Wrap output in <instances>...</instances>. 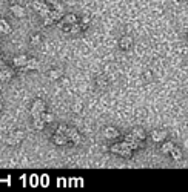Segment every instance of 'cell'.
Listing matches in <instances>:
<instances>
[{"instance_id": "obj_23", "label": "cell", "mask_w": 188, "mask_h": 192, "mask_svg": "<svg viewBox=\"0 0 188 192\" xmlns=\"http://www.w3.org/2000/svg\"><path fill=\"white\" fill-rule=\"evenodd\" d=\"M33 124H34V128L37 129V131H42L43 128H45V122L39 117V119H33Z\"/></svg>"}, {"instance_id": "obj_30", "label": "cell", "mask_w": 188, "mask_h": 192, "mask_svg": "<svg viewBox=\"0 0 188 192\" xmlns=\"http://www.w3.org/2000/svg\"><path fill=\"white\" fill-rule=\"evenodd\" d=\"M90 23V17L88 16H85V17H82V22H80V25L83 26V28H86V25Z\"/></svg>"}, {"instance_id": "obj_26", "label": "cell", "mask_w": 188, "mask_h": 192, "mask_svg": "<svg viewBox=\"0 0 188 192\" xmlns=\"http://www.w3.org/2000/svg\"><path fill=\"white\" fill-rule=\"evenodd\" d=\"M50 11H51V8H50V6H46V8H43L42 11H39V16H40L42 18L48 17V16H50Z\"/></svg>"}, {"instance_id": "obj_2", "label": "cell", "mask_w": 188, "mask_h": 192, "mask_svg": "<svg viewBox=\"0 0 188 192\" xmlns=\"http://www.w3.org/2000/svg\"><path fill=\"white\" fill-rule=\"evenodd\" d=\"M45 111V103H43V100H34V103L31 106V115H33V119H39L40 117V114Z\"/></svg>"}, {"instance_id": "obj_27", "label": "cell", "mask_w": 188, "mask_h": 192, "mask_svg": "<svg viewBox=\"0 0 188 192\" xmlns=\"http://www.w3.org/2000/svg\"><path fill=\"white\" fill-rule=\"evenodd\" d=\"M66 129H68V126H65V124H60L59 128L56 129V134H63V135H66Z\"/></svg>"}, {"instance_id": "obj_28", "label": "cell", "mask_w": 188, "mask_h": 192, "mask_svg": "<svg viewBox=\"0 0 188 192\" xmlns=\"http://www.w3.org/2000/svg\"><path fill=\"white\" fill-rule=\"evenodd\" d=\"M40 40H42V37H40V34H34V35H33V37H31V43H33L34 46L40 43Z\"/></svg>"}, {"instance_id": "obj_29", "label": "cell", "mask_w": 188, "mask_h": 192, "mask_svg": "<svg viewBox=\"0 0 188 192\" xmlns=\"http://www.w3.org/2000/svg\"><path fill=\"white\" fill-rule=\"evenodd\" d=\"M53 23H56V22H54L53 18L50 17V16H48V17H45V18H43V25H45V26H50V25H53Z\"/></svg>"}, {"instance_id": "obj_16", "label": "cell", "mask_w": 188, "mask_h": 192, "mask_svg": "<svg viewBox=\"0 0 188 192\" xmlns=\"http://www.w3.org/2000/svg\"><path fill=\"white\" fill-rule=\"evenodd\" d=\"M25 68H26V71H36L39 68V62L36 60V58H28Z\"/></svg>"}, {"instance_id": "obj_20", "label": "cell", "mask_w": 188, "mask_h": 192, "mask_svg": "<svg viewBox=\"0 0 188 192\" xmlns=\"http://www.w3.org/2000/svg\"><path fill=\"white\" fill-rule=\"evenodd\" d=\"M31 6H33V9H34V11H37L39 13V11H42L43 8H46L48 5H45L42 0H34V2L31 3Z\"/></svg>"}, {"instance_id": "obj_22", "label": "cell", "mask_w": 188, "mask_h": 192, "mask_svg": "<svg viewBox=\"0 0 188 192\" xmlns=\"http://www.w3.org/2000/svg\"><path fill=\"white\" fill-rule=\"evenodd\" d=\"M40 119H42L45 123H53L54 122V115H53L51 112H45V111L40 114Z\"/></svg>"}, {"instance_id": "obj_3", "label": "cell", "mask_w": 188, "mask_h": 192, "mask_svg": "<svg viewBox=\"0 0 188 192\" xmlns=\"http://www.w3.org/2000/svg\"><path fill=\"white\" fill-rule=\"evenodd\" d=\"M66 137L70 140V143H73L76 146L82 143V137H80V134L77 132L76 128H68V129H66Z\"/></svg>"}, {"instance_id": "obj_15", "label": "cell", "mask_w": 188, "mask_h": 192, "mask_svg": "<svg viewBox=\"0 0 188 192\" xmlns=\"http://www.w3.org/2000/svg\"><path fill=\"white\" fill-rule=\"evenodd\" d=\"M0 31H2V34H11V26L5 18H0Z\"/></svg>"}, {"instance_id": "obj_31", "label": "cell", "mask_w": 188, "mask_h": 192, "mask_svg": "<svg viewBox=\"0 0 188 192\" xmlns=\"http://www.w3.org/2000/svg\"><path fill=\"white\" fill-rule=\"evenodd\" d=\"M14 134H16V135H17V137H19L20 140H23V139H25V134H23V132H22V131H16V132H14Z\"/></svg>"}, {"instance_id": "obj_1", "label": "cell", "mask_w": 188, "mask_h": 192, "mask_svg": "<svg viewBox=\"0 0 188 192\" xmlns=\"http://www.w3.org/2000/svg\"><path fill=\"white\" fill-rule=\"evenodd\" d=\"M111 152L119 155L122 158H130L133 155V149L128 146V143L122 141V143H117V144H113L111 146Z\"/></svg>"}, {"instance_id": "obj_18", "label": "cell", "mask_w": 188, "mask_h": 192, "mask_svg": "<svg viewBox=\"0 0 188 192\" xmlns=\"http://www.w3.org/2000/svg\"><path fill=\"white\" fill-rule=\"evenodd\" d=\"M170 155H171V158H173V160H180V158H182V151H180V148L174 146V148L171 149Z\"/></svg>"}, {"instance_id": "obj_14", "label": "cell", "mask_w": 188, "mask_h": 192, "mask_svg": "<svg viewBox=\"0 0 188 192\" xmlns=\"http://www.w3.org/2000/svg\"><path fill=\"white\" fill-rule=\"evenodd\" d=\"M63 16H65L63 11H59V9H54V8H51V11H50V17L53 18L54 22H60Z\"/></svg>"}, {"instance_id": "obj_6", "label": "cell", "mask_w": 188, "mask_h": 192, "mask_svg": "<svg viewBox=\"0 0 188 192\" xmlns=\"http://www.w3.org/2000/svg\"><path fill=\"white\" fill-rule=\"evenodd\" d=\"M167 135H168V132H167V131H159V129H156V131H153V132H151V140H153V141H156V143H160L162 140L167 139Z\"/></svg>"}, {"instance_id": "obj_25", "label": "cell", "mask_w": 188, "mask_h": 192, "mask_svg": "<svg viewBox=\"0 0 188 192\" xmlns=\"http://www.w3.org/2000/svg\"><path fill=\"white\" fill-rule=\"evenodd\" d=\"M71 109L74 111L76 114H79V112H82V109H83V106H82V103H80V102H76L74 105L71 106Z\"/></svg>"}, {"instance_id": "obj_9", "label": "cell", "mask_w": 188, "mask_h": 192, "mask_svg": "<svg viewBox=\"0 0 188 192\" xmlns=\"http://www.w3.org/2000/svg\"><path fill=\"white\" fill-rule=\"evenodd\" d=\"M13 71L9 69V68H5V69H0V80L2 82H9L11 78H13Z\"/></svg>"}, {"instance_id": "obj_36", "label": "cell", "mask_w": 188, "mask_h": 192, "mask_svg": "<svg viewBox=\"0 0 188 192\" xmlns=\"http://www.w3.org/2000/svg\"><path fill=\"white\" fill-rule=\"evenodd\" d=\"M187 38H188V34H187Z\"/></svg>"}, {"instance_id": "obj_37", "label": "cell", "mask_w": 188, "mask_h": 192, "mask_svg": "<svg viewBox=\"0 0 188 192\" xmlns=\"http://www.w3.org/2000/svg\"><path fill=\"white\" fill-rule=\"evenodd\" d=\"M0 34H2V31H0Z\"/></svg>"}, {"instance_id": "obj_17", "label": "cell", "mask_w": 188, "mask_h": 192, "mask_svg": "<svg viewBox=\"0 0 188 192\" xmlns=\"http://www.w3.org/2000/svg\"><path fill=\"white\" fill-rule=\"evenodd\" d=\"M85 28L77 22V23H73V25H70V34H79V33H82Z\"/></svg>"}, {"instance_id": "obj_12", "label": "cell", "mask_w": 188, "mask_h": 192, "mask_svg": "<svg viewBox=\"0 0 188 192\" xmlns=\"http://www.w3.org/2000/svg\"><path fill=\"white\" fill-rule=\"evenodd\" d=\"M79 22V18L76 14H66V16H63L62 17V23L63 25H73V23H77Z\"/></svg>"}, {"instance_id": "obj_5", "label": "cell", "mask_w": 188, "mask_h": 192, "mask_svg": "<svg viewBox=\"0 0 188 192\" xmlns=\"http://www.w3.org/2000/svg\"><path fill=\"white\" fill-rule=\"evenodd\" d=\"M133 45V38L130 35H123V37H120V40H119V46H120V49H123V51H128L130 48H131Z\"/></svg>"}, {"instance_id": "obj_35", "label": "cell", "mask_w": 188, "mask_h": 192, "mask_svg": "<svg viewBox=\"0 0 188 192\" xmlns=\"http://www.w3.org/2000/svg\"><path fill=\"white\" fill-rule=\"evenodd\" d=\"M2 108H3V105H2V102H0V111H2Z\"/></svg>"}, {"instance_id": "obj_13", "label": "cell", "mask_w": 188, "mask_h": 192, "mask_svg": "<svg viewBox=\"0 0 188 192\" xmlns=\"http://www.w3.org/2000/svg\"><path fill=\"white\" fill-rule=\"evenodd\" d=\"M131 134H133V135H134V137H136L137 140H140V141H144V140L147 139V134H145V131H144L142 128H134Z\"/></svg>"}, {"instance_id": "obj_32", "label": "cell", "mask_w": 188, "mask_h": 192, "mask_svg": "<svg viewBox=\"0 0 188 192\" xmlns=\"http://www.w3.org/2000/svg\"><path fill=\"white\" fill-rule=\"evenodd\" d=\"M53 8H54V9H59V11H63V6H62L59 2H57L56 5H53Z\"/></svg>"}, {"instance_id": "obj_11", "label": "cell", "mask_w": 188, "mask_h": 192, "mask_svg": "<svg viewBox=\"0 0 188 192\" xmlns=\"http://www.w3.org/2000/svg\"><path fill=\"white\" fill-rule=\"evenodd\" d=\"M26 62H28L26 55H19V57H16V58L13 60V65H14L16 68H25Z\"/></svg>"}, {"instance_id": "obj_4", "label": "cell", "mask_w": 188, "mask_h": 192, "mask_svg": "<svg viewBox=\"0 0 188 192\" xmlns=\"http://www.w3.org/2000/svg\"><path fill=\"white\" fill-rule=\"evenodd\" d=\"M9 9H11V13L14 14V17H17V18L26 17V11H25V8L20 6V5H11Z\"/></svg>"}, {"instance_id": "obj_8", "label": "cell", "mask_w": 188, "mask_h": 192, "mask_svg": "<svg viewBox=\"0 0 188 192\" xmlns=\"http://www.w3.org/2000/svg\"><path fill=\"white\" fill-rule=\"evenodd\" d=\"M103 135H105V139H108V140L117 139L119 137V131L116 128H113V126H108V128L103 129Z\"/></svg>"}, {"instance_id": "obj_24", "label": "cell", "mask_w": 188, "mask_h": 192, "mask_svg": "<svg viewBox=\"0 0 188 192\" xmlns=\"http://www.w3.org/2000/svg\"><path fill=\"white\" fill-rule=\"evenodd\" d=\"M96 85H97V86H100V88H107L108 83H107L105 77H97V78H96Z\"/></svg>"}, {"instance_id": "obj_19", "label": "cell", "mask_w": 188, "mask_h": 192, "mask_svg": "<svg viewBox=\"0 0 188 192\" xmlns=\"http://www.w3.org/2000/svg\"><path fill=\"white\" fill-rule=\"evenodd\" d=\"M63 75V71L62 69H51L48 72V77L51 78V80H57V78H60Z\"/></svg>"}, {"instance_id": "obj_7", "label": "cell", "mask_w": 188, "mask_h": 192, "mask_svg": "<svg viewBox=\"0 0 188 192\" xmlns=\"http://www.w3.org/2000/svg\"><path fill=\"white\" fill-rule=\"evenodd\" d=\"M51 140L56 143L57 146H65V144L70 143V140H68L66 135H63V134H56V132H54V135L51 137Z\"/></svg>"}, {"instance_id": "obj_10", "label": "cell", "mask_w": 188, "mask_h": 192, "mask_svg": "<svg viewBox=\"0 0 188 192\" xmlns=\"http://www.w3.org/2000/svg\"><path fill=\"white\" fill-rule=\"evenodd\" d=\"M20 141H22V140H20L19 137H17V135L14 134V132H13L11 135H8V137L5 139V143H6L8 146H17V144H19Z\"/></svg>"}, {"instance_id": "obj_33", "label": "cell", "mask_w": 188, "mask_h": 192, "mask_svg": "<svg viewBox=\"0 0 188 192\" xmlns=\"http://www.w3.org/2000/svg\"><path fill=\"white\" fill-rule=\"evenodd\" d=\"M6 68V65H5V60L2 58V55H0V69H5Z\"/></svg>"}, {"instance_id": "obj_34", "label": "cell", "mask_w": 188, "mask_h": 192, "mask_svg": "<svg viewBox=\"0 0 188 192\" xmlns=\"http://www.w3.org/2000/svg\"><path fill=\"white\" fill-rule=\"evenodd\" d=\"M45 2H46V3H50V5H56L59 0H45Z\"/></svg>"}, {"instance_id": "obj_21", "label": "cell", "mask_w": 188, "mask_h": 192, "mask_svg": "<svg viewBox=\"0 0 188 192\" xmlns=\"http://www.w3.org/2000/svg\"><path fill=\"white\" fill-rule=\"evenodd\" d=\"M173 148H174V143H171V141H165V143L162 144L160 151H162V154H167V155H168Z\"/></svg>"}]
</instances>
